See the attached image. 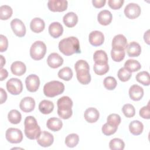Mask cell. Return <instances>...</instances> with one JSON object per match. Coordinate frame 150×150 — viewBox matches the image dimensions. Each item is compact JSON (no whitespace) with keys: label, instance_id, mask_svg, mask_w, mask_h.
Instances as JSON below:
<instances>
[{"label":"cell","instance_id":"cell-26","mask_svg":"<svg viewBox=\"0 0 150 150\" xmlns=\"http://www.w3.org/2000/svg\"><path fill=\"white\" fill-rule=\"evenodd\" d=\"M46 126L52 131H58L62 128L63 122L61 120L58 118L52 117L47 121Z\"/></svg>","mask_w":150,"mask_h":150},{"label":"cell","instance_id":"cell-49","mask_svg":"<svg viewBox=\"0 0 150 150\" xmlns=\"http://www.w3.org/2000/svg\"><path fill=\"white\" fill-rule=\"evenodd\" d=\"M0 73H1V80H0L1 81H2L4 79H5L8 76V73L6 69H1Z\"/></svg>","mask_w":150,"mask_h":150},{"label":"cell","instance_id":"cell-14","mask_svg":"<svg viewBox=\"0 0 150 150\" xmlns=\"http://www.w3.org/2000/svg\"><path fill=\"white\" fill-rule=\"evenodd\" d=\"M127 45V38L121 34L115 35L112 41V48L115 49L125 50Z\"/></svg>","mask_w":150,"mask_h":150},{"label":"cell","instance_id":"cell-11","mask_svg":"<svg viewBox=\"0 0 150 150\" xmlns=\"http://www.w3.org/2000/svg\"><path fill=\"white\" fill-rule=\"evenodd\" d=\"M11 26L13 33L18 37H23L26 33V27L23 22L18 19H13L11 22Z\"/></svg>","mask_w":150,"mask_h":150},{"label":"cell","instance_id":"cell-33","mask_svg":"<svg viewBox=\"0 0 150 150\" xmlns=\"http://www.w3.org/2000/svg\"><path fill=\"white\" fill-rule=\"evenodd\" d=\"M58 77L65 81H69L73 77V71L69 67H64L58 72Z\"/></svg>","mask_w":150,"mask_h":150},{"label":"cell","instance_id":"cell-10","mask_svg":"<svg viewBox=\"0 0 150 150\" xmlns=\"http://www.w3.org/2000/svg\"><path fill=\"white\" fill-rule=\"evenodd\" d=\"M68 2L66 0H49L47 6L52 12H63L67 8Z\"/></svg>","mask_w":150,"mask_h":150},{"label":"cell","instance_id":"cell-25","mask_svg":"<svg viewBox=\"0 0 150 150\" xmlns=\"http://www.w3.org/2000/svg\"><path fill=\"white\" fill-rule=\"evenodd\" d=\"M26 67L25 64L22 62L16 61L12 63L11 66V70L14 75L16 76H22L26 72Z\"/></svg>","mask_w":150,"mask_h":150},{"label":"cell","instance_id":"cell-36","mask_svg":"<svg viewBox=\"0 0 150 150\" xmlns=\"http://www.w3.org/2000/svg\"><path fill=\"white\" fill-rule=\"evenodd\" d=\"M109 146L112 150H122L125 147V143L122 139L116 138L110 141Z\"/></svg>","mask_w":150,"mask_h":150},{"label":"cell","instance_id":"cell-16","mask_svg":"<svg viewBox=\"0 0 150 150\" xmlns=\"http://www.w3.org/2000/svg\"><path fill=\"white\" fill-rule=\"evenodd\" d=\"M35 107V100L31 97L23 98L19 104L21 110L25 112H29L33 111Z\"/></svg>","mask_w":150,"mask_h":150},{"label":"cell","instance_id":"cell-41","mask_svg":"<svg viewBox=\"0 0 150 150\" xmlns=\"http://www.w3.org/2000/svg\"><path fill=\"white\" fill-rule=\"evenodd\" d=\"M122 112L124 115L127 118H131L135 115V110L134 107L130 104H124L122 108Z\"/></svg>","mask_w":150,"mask_h":150},{"label":"cell","instance_id":"cell-19","mask_svg":"<svg viewBox=\"0 0 150 150\" xmlns=\"http://www.w3.org/2000/svg\"><path fill=\"white\" fill-rule=\"evenodd\" d=\"M86 121L90 123L96 122L99 118L100 114L98 111L94 107L88 108L84 113Z\"/></svg>","mask_w":150,"mask_h":150},{"label":"cell","instance_id":"cell-47","mask_svg":"<svg viewBox=\"0 0 150 150\" xmlns=\"http://www.w3.org/2000/svg\"><path fill=\"white\" fill-rule=\"evenodd\" d=\"M106 2L105 0H93L92 3L94 7L97 8H100L104 6Z\"/></svg>","mask_w":150,"mask_h":150},{"label":"cell","instance_id":"cell-5","mask_svg":"<svg viewBox=\"0 0 150 150\" xmlns=\"http://www.w3.org/2000/svg\"><path fill=\"white\" fill-rule=\"evenodd\" d=\"M64 85L63 83L53 80L46 83L43 87V93L48 97H54L63 93Z\"/></svg>","mask_w":150,"mask_h":150},{"label":"cell","instance_id":"cell-1","mask_svg":"<svg viewBox=\"0 0 150 150\" xmlns=\"http://www.w3.org/2000/svg\"><path fill=\"white\" fill-rule=\"evenodd\" d=\"M59 50L66 56L80 53V42L74 36H70L61 40L59 43Z\"/></svg>","mask_w":150,"mask_h":150},{"label":"cell","instance_id":"cell-46","mask_svg":"<svg viewBox=\"0 0 150 150\" xmlns=\"http://www.w3.org/2000/svg\"><path fill=\"white\" fill-rule=\"evenodd\" d=\"M1 42H0V51L1 52H4L8 49V41L6 36L3 35H0Z\"/></svg>","mask_w":150,"mask_h":150},{"label":"cell","instance_id":"cell-32","mask_svg":"<svg viewBox=\"0 0 150 150\" xmlns=\"http://www.w3.org/2000/svg\"><path fill=\"white\" fill-rule=\"evenodd\" d=\"M9 121L13 124H19L22 119L21 114L16 110H11L8 114Z\"/></svg>","mask_w":150,"mask_h":150},{"label":"cell","instance_id":"cell-37","mask_svg":"<svg viewBox=\"0 0 150 150\" xmlns=\"http://www.w3.org/2000/svg\"><path fill=\"white\" fill-rule=\"evenodd\" d=\"M125 53L124 50H118L112 49L111 50V56L112 59L117 62L122 61L125 57Z\"/></svg>","mask_w":150,"mask_h":150},{"label":"cell","instance_id":"cell-30","mask_svg":"<svg viewBox=\"0 0 150 150\" xmlns=\"http://www.w3.org/2000/svg\"><path fill=\"white\" fill-rule=\"evenodd\" d=\"M124 67L131 73L137 71L141 69V65L137 60L134 59H128L125 62Z\"/></svg>","mask_w":150,"mask_h":150},{"label":"cell","instance_id":"cell-50","mask_svg":"<svg viewBox=\"0 0 150 150\" xmlns=\"http://www.w3.org/2000/svg\"><path fill=\"white\" fill-rule=\"evenodd\" d=\"M149 30H148L146 32H145L144 35V39L145 42L148 44L149 45Z\"/></svg>","mask_w":150,"mask_h":150},{"label":"cell","instance_id":"cell-44","mask_svg":"<svg viewBox=\"0 0 150 150\" xmlns=\"http://www.w3.org/2000/svg\"><path fill=\"white\" fill-rule=\"evenodd\" d=\"M124 2L123 0H108V4L112 9H119L121 8Z\"/></svg>","mask_w":150,"mask_h":150},{"label":"cell","instance_id":"cell-22","mask_svg":"<svg viewBox=\"0 0 150 150\" xmlns=\"http://www.w3.org/2000/svg\"><path fill=\"white\" fill-rule=\"evenodd\" d=\"M112 19V15L108 10H103L97 15V20L99 23L104 26L109 25L111 22Z\"/></svg>","mask_w":150,"mask_h":150},{"label":"cell","instance_id":"cell-7","mask_svg":"<svg viewBox=\"0 0 150 150\" xmlns=\"http://www.w3.org/2000/svg\"><path fill=\"white\" fill-rule=\"evenodd\" d=\"M8 91L12 95L19 94L23 90V84L21 80L17 78H11L6 82Z\"/></svg>","mask_w":150,"mask_h":150},{"label":"cell","instance_id":"cell-18","mask_svg":"<svg viewBox=\"0 0 150 150\" xmlns=\"http://www.w3.org/2000/svg\"><path fill=\"white\" fill-rule=\"evenodd\" d=\"M129 96L132 100L139 101L144 96V89L137 84H134L129 89Z\"/></svg>","mask_w":150,"mask_h":150},{"label":"cell","instance_id":"cell-3","mask_svg":"<svg viewBox=\"0 0 150 150\" xmlns=\"http://www.w3.org/2000/svg\"><path fill=\"white\" fill-rule=\"evenodd\" d=\"M25 134L29 139H36L41 133L40 128L33 116H28L24 121Z\"/></svg>","mask_w":150,"mask_h":150},{"label":"cell","instance_id":"cell-35","mask_svg":"<svg viewBox=\"0 0 150 150\" xmlns=\"http://www.w3.org/2000/svg\"><path fill=\"white\" fill-rule=\"evenodd\" d=\"M79 141V137L76 134H70L65 138V144L69 148L76 146Z\"/></svg>","mask_w":150,"mask_h":150},{"label":"cell","instance_id":"cell-8","mask_svg":"<svg viewBox=\"0 0 150 150\" xmlns=\"http://www.w3.org/2000/svg\"><path fill=\"white\" fill-rule=\"evenodd\" d=\"M6 140L12 144L20 143L23 139V134L22 131L15 128H8L5 133Z\"/></svg>","mask_w":150,"mask_h":150},{"label":"cell","instance_id":"cell-40","mask_svg":"<svg viewBox=\"0 0 150 150\" xmlns=\"http://www.w3.org/2000/svg\"><path fill=\"white\" fill-rule=\"evenodd\" d=\"M117 76L118 79L123 82L127 81L130 79L131 77V73L128 70H127L125 67H122L120 69V70L118 71Z\"/></svg>","mask_w":150,"mask_h":150},{"label":"cell","instance_id":"cell-23","mask_svg":"<svg viewBox=\"0 0 150 150\" xmlns=\"http://www.w3.org/2000/svg\"><path fill=\"white\" fill-rule=\"evenodd\" d=\"M45 27L44 21L40 18H33L30 23V29L35 33H40L42 32Z\"/></svg>","mask_w":150,"mask_h":150},{"label":"cell","instance_id":"cell-15","mask_svg":"<svg viewBox=\"0 0 150 150\" xmlns=\"http://www.w3.org/2000/svg\"><path fill=\"white\" fill-rule=\"evenodd\" d=\"M89 42L94 46L101 45L104 41V36L103 33L98 30L92 31L89 34Z\"/></svg>","mask_w":150,"mask_h":150},{"label":"cell","instance_id":"cell-2","mask_svg":"<svg viewBox=\"0 0 150 150\" xmlns=\"http://www.w3.org/2000/svg\"><path fill=\"white\" fill-rule=\"evenodd\" d=\"M78 81L82 84H88L91 81L90 67L88 63L84 60H78L74 65Z\"/></svg>","mask_w":150,"mask_h":150},{"label":"cell","instance_id":"cell-21","mask_svg":"<svg viewBox=\"0 0 150 150\" xmlns=\"http://www.w3.org/2000/svg\"><path fill=\"white\" fill-rule=\"evenodd\" d=\"M128 55L129 57H138L141 53V47L139 44L136 42H131L126 47Z\"/></svg>","mask_w":150,"mask_h":150},{"label":"cell","instance_id":"cell-48","mask_svg":"<svg viewBox=\"0 0 150 150\" xmlns=\"http://www.w3.org/2000/svg\"><path fill=\"white\" fill-rule=\"evenodd\" d=\"M0 91H1V104H3L6 100L7 94L6 91L2 88H0Z\"/></svg>","mask_w":150,"mask_h":150},{"label":"cell","instance_id":"cell-39","mask_svg":"<svg viewBox=\"0 0 150 150\" xmlns=\"http://www.w3.org/2000/svg\"><path fill=\"white\" fill-rule=\"evenodd\" d=\"M103 84L105 88L107 90H112L116 87L117 82L114 77L112 76H108L104 79Z\"/></svg>","mask_w":150,"mask_h":150},{"label":"cell","instance_id":"cell-4","mask_svg":"<svg viewBox=\"0 0 150 150\" xmlns=\"http://www.w3.org/2000/svg\"><path fill=\"white\" fill-rule=\"evenodd\" d=\"M57 114L59 116L64 120L69 119L73 114L71 107L73 101L68 96H63L57 101Z\"/></svg>","mask_w":150,"mask_h":150},{"label":"cell","instance_id":"cell-31","mask_svg":"<svg viewBox=\"0 0 150 150\" xmlns=\"http://www.w3.org/2000/svg\"><path fill=\"white\" fill-rule=\"evenodd\" d=\"M136 80L139 83L143 84L144 86H149L150 84L149 74L148 71H143L138 73L136 75Z\"/></svg>","mask_w":150,"mask_h":150},{"label":"cell","instance_id":"cell-6","mask_svg":"<svg viewBox=\"0 0 150 150\" xmlns=\"http://www.w3.org/2000/svg\"><path fill=\"white\" fill-rule=\"evenodd\" d=\"M46 52V46L42 41L35 42L30 48V57L35 60H41Z\"/></svg>","mask_w":150,"mask_h":150},{"label":"cell","instance_id":"cell-43","mask_svg":"<svg viewBox=\"0 0 150 150\" xmlns=\"http://www.w3.org/2000/svg\"><path fill=\"white\" fill-rule=\"evenodd\" d=\"M118 127H115L108 124L107 122L104 124L102 127V132L107 136L114 134L117 130Z\"/></svg>","mask_w":150,"mask_h":150},{"label":"cell","instance_id":"cell-13","mask_svg":"<svg viewBox=\"0 0 150 150\" xmlns=\"http://www.w3.org/2000/svg\"><path fill=\"white\" fill-rule=\"evenodd\" d=\"M36 140L40 146L43 147H48L53 144L54 138L52 134L47 131H43L41 132Z\"/></svg>","mask_w":150,"mask_h":150},{"label":"cell","instance_id":"cell-17","mask_svg":"<svg viewBox=\"0 0 150 150\" xmlns=\"http://www.w3.org/2000/svg\"><path fill=\"white\" fill-rule=\"evenodd\" d=\"M47 63L50 67L56 69L63 64V59L58 53H52L47 59Z\"/></svg>","mask_w":150,"mask_h":150},{"label":"cell","instance_id":"cell-20","mask_svg":"<svg viewBox=\"0 0 150 150\" xmlns=\"http://www.w3.org/2000/svg\"><path fill=\"white\" fill-rule=\"evenodd\" d=\"M63 32V26L58 22H54L49 26V33L53 38H58Z\"/></svg>","mask_w":150,"mask_h":150},{"label":"cell","instance_id":"cell-29","mask_svg":"<svg viewBox=\"0 0 150 150\" xmlns=\"http://www.w3.org/2000/svg\"><path fill=\"white\" fill-rule=\"evenodd\" d=\"M93 59L95 63L97 64H107L108 60L107 53L103 50L96 51L93 54Z\"/></svg>","mask_w":150,"mask_h":150},{"label":"cell","instance_id":"cell-9","mask_svg":"<svg viewBox=\"0 0 150 150\" xmlns=\"http://www.w3.org/2000/svg\"><path fill=\"white\" fill-rule=\"evenodd\" d=\"M141 12L140 6L135 3H129L125 7V15L129 19H133L138 17Z\"/></svg>","mask_w":150,"mask_h":150},{"label":"cell","instance_id":"cell-51","mask_svg":"<svg viewBox=\"0 0 150 150\" xmlns=\"http://www.w3.org/2000/svg\"><path fill=\"white\" fill-rule=\"evenodd\" d=\"M1 57V69H2L4 65L5 64V59L3 57L2 55H0Z\"/></svg>","mask_w":150,"mask_h":150},{"label":"cell","instance_id":"cell-24","mask_svg":"<svg viewBox=\"0 0 150 150\" xmlns=\"http://www.w3.org/2000/svg\"><path fill=\"white\" fill-rule=\"evenodd\" d=\"M63 21L67 27L73 28L78 22V16L74 12H70L64 15Z\"/></svg>","mask_w":150,"mask_h":150},{"label":"cell","instance_id":"cell-38","mask_svg":"<svg viewBox=\"0 0 150 150\" xmlns=\"http://www.w3.org/2000/svg\"><path fill=\"white\" fill-rule=\"evenodd\" d=\"M93 69L96 74L101 76L107 73L109 70V66L107 64L94 63Z\"/></svg>","mask_w":150,"mask_h":150},{"label":"cell","instance_id":"cell-12","mask_svg":"<svg viewBox=\"0 0 150 150\" xmlns=\"http://www.w3.org/2000/svg\"><path fill=\"white\" fill-rule=\"evenodd\" d=\"M27 90L30 92H35L39 88L40 80L39 77L34 74L29 75L25 80Z\"/></svg>","mask_w":150,"mask_h":150},{"label":"cell","instance_id":"cell-45","mask_svg":"<svg viewBox=\"0 0 150 150\" xmlns=\"http://www.w3.org/2000/svg\"><path fill=\"white\" fill-rule=\"evenodd\" d=\"M139 115L145 119H149L150 118V111H149V104L146 106H144L142 107L139 110Z\"/></svg>","mask_w":150,"mask_h":150},{"label":"cell","instance_id":"cell-34","mask_svg":"<svg viewBox=\"0 0 150 150\" xmlns=\"http://www.w3.org/2000/svg\"><path fill=\"white\" fill-rule=\"evenodd\" d=\"M13 13L12 9L8 5H2L0 7V19L7 20L11 17Z\"/></svg>","mask_w":150,"mask_h":150},{"label":"cell","instance_id":"cell-27","mask_svg":"<svg viewBox=\"0 0 150 150\" xmlns=\"http://www.w3.org/2000/svg\"><path fill=\"white\" fill-rule=\"evenodd\" d=\"M129 129L132 134L134 135H139L143 131L144 125L139 121L134 120L129 123Z\"/></svg>","mask_w":150,"mask_h":150},{"label":"cell","instance_id":"cell-42","mask_svg":"<svg viewBox=\"0 0 150 150\" xmlns=\"http://www.w3.org/2000/svg\"><path fill=\"white\" fill-rule=\"evenodd\" d=\"M107 121V122L111 125L118 127L121 122V117L118 114H111L108 116Z\"/></svg>","mask_w":150,"mask_h":150},{"label":"cell","instance_id":"cell-28","mask_svg":"<svg viewBox=\"0 0 150 150\" xmlns=\"http://www.w3.org/2000/svg\"><path fill=\"white\" fill-rule=\"evenodd\" d=\"M39 110L43 114H49L52 112L54 108L53 103L49 100H43L39 104Z\"/></svg>","mask_w":150,"mask_h":150}]
</instances>
